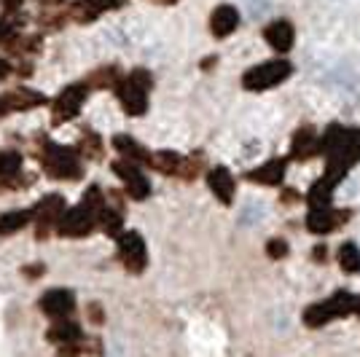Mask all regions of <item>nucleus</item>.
I'll list each match as a JSON object with an SVG mask.
<instances>
[{"instance_id": "nucleus-1", "label": "nucleus", "mask_w": 360, "mask_h": 357, "mask_svg": "<svg viewBox=\"0 0 360 357\" xmlns=\"http://www.w3.org/2000/svg\"><path fill=\"white\" fill-rule=\"evenodd\" d=\"M320 156H326V178L339 186L347 172L360 162V129L330 124L320 137Z\"/></svg>"}, {"instance_id": "nucleus-2", "label": "nucleus", "mask_w": 360, "mask_h": 357, "mask_svg": "<svg viewBox=\"0 0 360 357\" xmlns=\"http://www.w3.org/2000/svg\"><path fill=\"white\" fill-rule=\"evenodd\" d=\"M35 156L41 162L46 178L70 183V180H81V175H84V167H81L84 159L78 156V150L65 148L44 132L35 134Z\"/></svg>"}, {"instance_id": "nucleus-3", "label": "nucleus", "mask_w": 360, "mask_h": 357, "mask_svg": "<svg viewBox=\"0 0 360 357\" xmlns=\"http://www.w3.org/2000/svg\"><path fill=\"white\" fill-rule=\"evenodd\" d=\"M153 89V75L146 67H135L132 73L121 75L116 84V97L127 116H143L148 110V91Z\"/></svg>"}, {"instance_id": "nucleus-4", "label": "nucleus", "mask_w": 360, "mask_h": 357, "mask_svg": "<svg viewBox=\"0 0 360 357\" xmlns=\"http://www.w3.org/2000/svg\"><path fill=\"white\" fill-rule=\"evenodd\" d=\"M355 309H358V296L349 293V290H336L326 301H317V304L304 309V325L323 327L328 325V323H333V320H342V317L355 314Z\"/></svg>"}, {"instance_id": "nucleus-5", "label": "nucleus", "mask_w": 360, "mask_h": 357, "mask_svg": "<svg viewBox=\"0 0 360 357\" xmlns=\"http://www.w3.org/2000/svg\"><path fill=\"white\" fill-rule=\"evenodd\" d=\"M290 75H293V65L283 57H277V60L261 62V65H253L250 70H245L242 86L248 91H269L280 84H285Z\"/></svg>"}, {"instance_id": "nucleus-6", "label": "nucleus", "mask_w": 360, "mask_h": 357, "mask_svg": "<svg viewBox=\"0 0 360 357\" xmlns=\"http://www.w3.org/2000/svg\"><path fill=\"white\" fill-rule=\"evenodd\" d=\"M116 250H119L121 266L127 268L129 274H143L148 266V247H146V239L140 237V231L132 228H124L119 237H116Z\"/></svg>"}, {"instance_id": "nucleus-7", "label": "nucleus", "mask_w": 360, "mask_h": 357, "mask_svg": "<svg viewBox=\"0 0 360 357\" xmlns=\"http://www.w3.org/2000/svg\"><path fill=\"white\" fill-rule=\"evenodd\" d=\"M89 91L91 89L84 84V81L65 86V89L49 103L51 105V124H68V121L78 119V113L84 110V103H86Z\"/></svg>"}, {"instance_id": "nucleus-8", "label": "nucleus", "mask_w": 360, "mask_h": 357, "mask_svg": "<svg viewBox=\"0 0 360 357\" xmlns=\"http://www.w3.org/2000/svg\"><path fill=\"white\" fill-rule=\"evenodd\" d=\"M65 209H68V202H65L62 194H46L44 199L35 202V207H32V221H35V228H38V231H35V239H38V242L49 239L51 231H57V223H60Z\"/></svg>"}, {"instance_id": "nucleus-9", "label": "nucleus", "mask_w": 360, "mask_h": 357, "mask_svg": "<svg viewBox=\"0 0 360 357\" xmlns=\"http://www.w3.org/2000/svg\"><path fill=\"white\" fill-rule=\"evenodd\" d=\"M110 169H113V175L124 183V194L129 196L132 202H146L150 196V183H148V178L143 175V164L116 159V162H110Z\"/></svg>"}, {"instance_id": "nucleus-10", "label": "nucleus", "mask_w": 360, "mask_h": 357, "mask_svg": "<svg viewBox=\"0 0 360 357\" xmlns=\"http://www.w3.org/2000/svg\"><path fill=\"white\" fill-rule=\"evenodd\" d=\"M94 228H97V212L81 202L78 207H68L62 212L60 223H57V234L68 239H81L89 237Z\"/></svg>"}, {"instance_id": "nucleus-11", "label": "nucleus", "mask_w": 360, "mask_h": 357, "mask_svg": "<svg viewBox=\"0 0 360 357\" xmlns=\"http://www.w3.org/2000/svg\"><path fill=\"white\" fill-rule=\"evenodd\" d=\"M352 218L349 209H339L333 205H326V207H309L307 212V231L309 234H317V237H326V234H333L339 231L342 226H347V221Z\"/></svg>"}, {"instance_id": "nucleus-12", "label": "nucleus", "mask_w": 360, "mask_h": 357, "mask_svg": "<svg viewBox=\"0 0 360 357\" xmlns=\"http://www.w3.org/2000/svg\"><path fill=\"white\" fill-rule=\"evenodd\" d=\"M38 309H41L49 320L70 317L75 309L73 290H68V287H51V290H46L44 296H41V301H38Z\"/></svg>"}, {"instance_id": "nucleus-13", "label": "nucleus", "mask_w": 360, "mask_h": 357, "mask_svg": "<svg viewBox=\"0 0 360 357\" xmlns=\"http://www.w3.org/2000/svg\"><path fill=\"white\" fill-rule=\"evenodd\" d=\"M290 162H309L320 156V134L315 132V126L304 124L293 132V140H290Z\"/></svg>"}, {"instance_id": "nucleus-14", "label": "nucleus", "mask_w": 360, "mask_h": 357, "mask_svg": "<svg viewBox=\"0 0 360 357\" xmlns=\"http://www.w3.org/2000/svg\"><path fill=\"white\" fill-rule=\"evenodd\" d=\"M288 164H290V156H280V159H269L266 164L250 169L245 180L248 183H258V186H269V188H277L283 186V180L288 175Z\"/></svg>"}, {"instance_id": "nucleus-15", "label": "nucleus", "mask_w": 360, "mask_h": 357, "mask_svg": "<svg viewBox=\"0 0 360 357\" xmlns=\"http://www.w3.org/2000/svg\"><path fill=\"white\" fill-rule=\"evenodd\" d=\"M207 188L212 191V196L221 202V205H231L234 202V194H237V180L231 175V169L218 164V167H210L207 169Z\"/></svg>"}, {"instance_id": "nucleus-16", "label": "nucleus", "mask_w": 360, "mask_h": 357, "mask_svg": "<svg viewBox=\"0 0 360 357\" xmlns=\"http://www.w3.org/2000/svg\"><path fill=\"white\" fill-rule=\"evenodd\" d=\"M3 100H6V105L11 108V113H27V110H35V108H41V105H49L51 100L46 97L44 91L38 89H30V86H16V89L6 91L3 94Z\"/></svg>"}, {"instance_id": "nucleus-17", "label": "nucleus", "mask_w": 360, "mask_h": 357, "mask_svg": "<svg viewBox=\"0 0 360 357\" xmlns=\"http://www.w3.org/2000/svg\"><path fill=\"white\" fill-rule=\"evenodd\" d=\"M264 41L277 51V54H288L296 46V30L288 19H277L264 27Z\"/></svg>"}, {"instance_id": "nucleus-18", "label": "nucleus", "mask_w": 360, "mask_h": 357, "mask_svg": "<svg viewBox=\"0 0 360 357\" xmlns=\"http://www.w3.org/2000/svg\"><path fill=\"white\" fill-rule=\"evenodd\" d=\"M240 27V11L234 8V6H215L210 14V32L212 38H218V41H226L231 32Z\"/></svg>"}, {"instance_id": "nucleus-19", "label": "nucleus", "mask_w": 360, "mask_h": 357, "mask_svg": "<svg viewBox=\"0 0 360 357\" xmlns=\"http://www.w3.org/2000/svg\"><path fill=\"white\" fill-rule=\"evenodd\" d=\"M110 145L116 148L121 159H127V162H135V164H143V167H148L150 162V150L143 145V143H137L132 134H113V140H110Z\"/></svg>"}, {"instance_id": "nucleus-20", "label": "nucleus", "mask_w": 360, "mask_h": 357, "mask_svg": "<svg viewBox=\"0 0 360 357\" xmlns=\"http://www.w3.org/2000/svg\"><path fill=\"white\" fill-rule=\"evenodd\" d=\"M183 162H186V156H180L175 150H156V153H150L148 167L153 172L165 175V178H180L183 175Z\"/></svg>"}, {"instance_id": "nucleus-21", "label": "nucleus", "mask_w": 360, "mask_h": 357, "mask_svg": "<svg viewBox=\"0 0 360 357\" xmlns=\"http://www.w3.org/2000/svg\"><path fill=\"white\" fill-rule=\"evenodd\" d=\"M81 336H84V330H81V325H78L75 320H70V317L51 320V325L46 330V342L57 344V346L75 342V339H81Z\"/></svg>"}, {"instance_id": "nucleus-22", "label": "nucleus", "mask_w": 360, "mask_h": 357, "mask_svg": "<svg viewBox=\"0 0 360 357\" xmlns=\"http://www.w3.org/2000/svg\"><path fill=\"white\" fill-rule=\"evenodd\" d=\"M6 51L14 54V57H19V60L35 57V54L44 51V35H25L22 30H16L14 38L6 44Z\"/></svg>"}, {"instance_id": "nucleus-23", "label": "nucleus", "mask_w": 360, "mask_h": 357, "mask_svg": "<svg viewBox=\"0 0 360 357\" xmlns=\"http://www.w3.org/2000/svg\"><path fill=\"white\" fill-rule=\"evenodd\" d=\"M121 81V70L119 65H100L94 67L91 73H86L84 84L89 89H116V84Z\"/></svg>"}, {"instance_id": "nucleus-24", "label": "nucleus", "mask_w": 360, "mask_h": 357, "mask_svg": "<svg viewBox=\"0 0 360 357\" xmlns=\"http://www.w3.org/2000/svg\"><path fill=\"white\" fill-rule=\"evenodd\" d=\"M75 150H78V156H81L84 162L103 159V153H105V143H103V137H100L97 132L84 129V132H81V140L75 143Z\"/></svg>"}, {"instance_id": "nucleus-25", "label": "nucleus", "mask_w": 360, "mask_h": 357, "mask_svg": "<svg viewBox=\"0 0 360 357\" xmlns=\"http://www.w3.org/2000/svg\"><path fill=\"white\" fill-rule=\"evenodd\" d=\"M30 221H32V207L0 212V237H11V234H16V231H22Z\"/></svg>"}, {"instance_id": "nucleus-26", "label": "nucleus", "mask_w": 360, "mask_h": 357, "mask_svg": "<svg viewBox=\"0 0 360 357\" xmlns=\"http://www.w3.org/2000/svg\"><path fill=\"white\" fill-rule=\"evenodd\" d=\"M60 355H103L100 336H81L70 344H62Z\"/></svg>"}, {"instance_id": "nucleus-27", "label": "nucleus", "mask_w": 360, "mask_h": 357, "mask_svg": "<svg viewBox=\"0 0 360 357\" xmlns=\"http://www.w3.org/2000/svg\"><path fill=\"white\" fill-rule=\"evenodd\" d=\"M333 188H336V186L323 175L320 180L312 183V188H309V194H307V205H309V207H326V205H330V202H333Z\"/></svg>"}, {"instance_id": "nucleus-28", "label": "nucleus", "mask_w": 360, "mask_h": 357, "mask_svg": "<svg viewBox=\"0 0 360 357\" xmlns=\"http://www.w3.org/2000/svg\"><path fill=\"white\" fill-rule=\"evenodd\" d=\"M336 258H339V266H342L345 274H358L360 271V247L355 242H345L339 247Z\"/></svg>"}, {"instance_id": "nucleus-29", "label": "nucleus", "mask_w": 360, "mask_h": 357, "mask_svg": "<svg viewBox=\"0 0 360 357\" xmlns=\"http://www.w3.org/2000/svg\"><path fill=\"white\" fill-rule=\"evenodd\" d=\"M35 183V175H27V172H16V175H8V178H0V194L6 191H25Z\"/></svg>"}, {"instance_id": "nucleus-30", "label": "nucleus", "mask_w": 360, "mask_h": 357, "mask_svg": "<svg viewBox=\"0 0 360 357\" xmlns=\"http://www.w3.org/2000/svg\"><path fill=\"white\" fill-rule=\"evenodd\" d=\"M22 153L19 150H0V178H8V175H16L22 169Z\"/></svg>"}, {"instance_id": "nucleus-31", "label": "nucleus", "mask_w": 360, "mask_h": 357, "mask_svg": "<svg viewBox=\"0 0 360 357\" xmlns=\"http://www.w3.org/2000/svg\"><path fill=\"white\" fill-rule=\"evenodd\" d=\"M68 22H70V14H68V11H51V14H44L41 19H38L41 30H49V32L62 30Z\"/></svg>"}, {"instance_id": "nucleus-32", "label": "nucleus", "mask_w": 360, "mask_h": 357, "mask_svg": "<svg viewBox=\"0 0 360 357\" xmlns=\"http://www.w3.org/2000/svg\"><path fill=\"white\" fill-rule=\"evenodd\" d=\"M264 250H266V255H269L271 261H283V258H288V253H290V245H288V239H283V237H271Z\"/></svg>"}, {"instance_id": "nucleus-33", "label": "nucleus", "mask_w": 360, "mask_h": 357, "mask_svg": "<svg viewBox=\"0 0 360 357\" xmlns=\"http://www.w3.org/2000/svg\"><path fill=\"white\" fill-rule=\"evenodd\" d=\"M86 317H89L91 325H103V323H105V309H103V304H97V301L86 304Z\"/></svg>"}, {"instance_id": "nucleus-34", "label": "nucleus", "mask_w": 360, "mask_h": 357, "mask_svg": "<svg viewBox=\"0 0 360 357\" xmlns=\"http://www.w3.org/2000/svg\"><path fill=\"white\" fill-rule=\"evenodd\" d=\"M19 274H22V277H27V280H38L41 274H46V266L44 264H27V266L19 268Z\"/></svg>"}, {"instance_id": "nucleus-35", "label": "nucleus", "mask_w": 360, "mask_h": 357, "mask_svg": "<svg viewBox=\"0 0 360 357\" xmlns=\"http://www.w3.org/2000/svg\"><path fill=\"white\" fill-rule=\"evenodd\" d=\"M22 6H25V0H0V14H16V11H22Z\"/></svg>"}, {"instance_id": "nucleus-36", "label": "nucleus", "mask_w": 360, "mask_h": 357, "mask_svg": "<svg viewBox=\"0 0 360 357\" xmlns=\"http://www.w3.org/2000/svg\"><path fill=\"white\" fill-rule=\"evenodd\" d=\"M14 32L16 30L8 25V22H6V19H0V48H6V44L14 38Z\"/></svg>"}, {"instance_id": "nucleus-37", "label": "nucleus", "mask_w": 360, "mask_h": 357, "mask_svg": "<svg viewBox=\"0 0 360 357\" xmlns=\"http://www.w3.org/2000/svg\"><path fill=\"white\" fill-rule=\"evenodd\" d=\"M16 75H19L22 81H25V78H30V75H32V62H30V57H25V60H22V65L16 67Z\"/></svg>"}, {"instance_id": "nucleus-38", "label": "nucleus", "mask_w": 360, "mask_h": 357, "mask_svg": "<svg viewBox=\"0 0 360 357\" xmlns=\"http://www.w3.org/2000/svg\"><path fill=\"white\" fill-rule=\"evenodd\" d=\"M301 196L293 191V188H283V194H280V202L283 205H293V202H299Z\"/></svg>"}, {"instance_id": "nucleus-39", "label": "nucleus", "mask_w": 360, "mask_h": 357, "mask_svg": "<svg viewBox=\"0 0 360 357\" xmlns=\"http://www.w3.org/2000/svg\"><path fill=\"white\" fill-rule=\"evenodd\" d=\"M312 258H315L317 264H326L328 261V247L326 245H317L315 250H312Z\"/></svg>"}, {"instance_id": "nucleus-40", "label": "nucleus", "mask_w": 360, "mask_h": 357, "mask_svg": "<svg viewBox=\"0 0 360 357\" xmlns=\"http://www.w3.org/2000/svg\"><path fill=\"white\" fill-rule=\"evenodd\" d=\"M11 70H14V67H11V62L6 60V57H0V81H6V78L11 75Z\"/></svg>"}, {"instance_id": "nucleus-41", "label": "nucleus", "mask_w": 360, "mask_h": 357, "mask_svg": "<svg viewBox=\"0 0 360 357\" xmlns=\"http://www.w3.org/2000/svg\"><path fill=\"white\" fill-rule=\"evenodd\" d=\"M38 3H41L44 8H62L68 0H38Z\"/></svg>"}, {"instance_id": "nucleus-42", "label": "nucleus", "mask_w": 360, "mask_h": 357, "mask_svg": "<svg viewBox=\"0 0 360 357\" xmlns=\"http://www.w3.org/2000/svg\"><path fill=\"white\" fill-rule=\"evenodd\" d=\"M8 113H11V108H8V105H6V100L0 97V119H3V116H8Z\"/></svg>"}, {"instance_id": "nucleus-43", "label": "nucleus", "mask_w": 360, "mask_h": 357, "mask_svg": "<svg viewBox=\"0 0 360 357\" xmlns=\"http://www.w3.org/2000/svg\"><path fill=\"white\" fill-rule=\"evenodd\" d=\"M212 65H218V57H207V62H202V70H210Z\"/></svg>"}, {"instance_id": "nucleus-44", "label": "nucleus", "mask_w": 360, "mask_h": 357, "mask_svg": "<svg viewBox=\"0 0 360 357\" xmlns=\"http://www.w3.org/2000/svg\"><path fill=\"white\" fill-rule=\"evenodd\" d=\"M153 3H156V6H175L178 0H153Z\"/></svg>"}, {"instance_id": "nucleus-45", "label": "nucleus", "mask_w": 360, "mask_h": 357, "mask_svg": "<svg viewBox=\"0 0 360 357\" xmlns=\"http://www.w3.org/2000/svg\"><path fill=\"white\" fill-rule=\"evenodd\" d=\"M355 314H358V317H360V298H358V309H355Z\"/></svg>"}]
</instances>
